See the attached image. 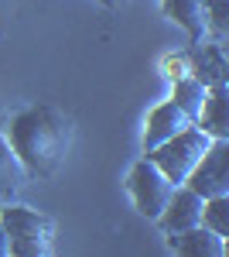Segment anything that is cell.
I'll return each instance as SVG.
<instances>
[{
	"label": "cell",
	"instance_id": "cell-1",
	"mask_svg": "<svg viewBox=\"0 0 229 257\" xmlns=\"http://www.w3.org/2000/svg\"><path fill=\"white\" fill-rule=\"evenodd\" d=\"M69 120L55 106H24L11 117L7 141L28 175H55L69 151Z\"/></svg>",
	"mask_w": 229,
	"mask_h": 257
},
{
	"label": "cell",
	"instance_id": "cell-2",
	"mask_svg": "<svg viewBox=\"0 0 229 257\" xmlns=\"http://www.w3.org/2000/svg\"><path fill=\"white\" fill-rule=\"evenodd\" d=\"M0 223L11 237V254L14 257H45L52 254V219L21 206V202H7L0 209Z\"/></svg>",
	"mask_w": 229,
	"mask_h": 257
},
{
	"label": "cell",
	"instance_id": "cell-3",
	"mask_svg": "<svg viewBox=\"0 0 229 257\" xmlns=\"http://www.w3.org/2000/svg\"><path fill=\"white\" fill-rule=\"evenodd\" d=\"M209 134L198 127V123H188L185 131H178L174 138H168L164 144H157L147 151V158L164 172V175L171 178L174 185H185V178L191 175V168L198 165V158L205 155V148H209Z\"/></svg>",
	"mask_w": 229,
	"mask_h": 257
},
{
	"label": "cell",
	"instance_id": "cell-4",
	"mask_svg": "<svg viewBox=\"0 0 229 257\" xmlns=\"http://www.w3.org/2000/svg\"><path fill=\"white\" fill-rule=\"evenodd\" d=\"M127 189H130V199H134L137 213L147 216V219H157V216H161V209L168 206L171 192H174V182L164 175L147 155H144V158L130 168V175H127Z\"/></svg>",
	"mask_w": 229,
	"mask_h": 257
},
{
	"label": "cell",
	"instance_id": "cell-5",
	"mask_svg": "<svg viewBox=\"0 0 229 257\" xmlns=\"http://www.w3.org/2000/svg\"><path fill=\"white\" fill-rule=\"evenodd\" d=\"M185 185H188L191 192H198L202 199L226 196L229 192V138H212L209 141L205 155L191 168Z\"/></svg>",
	"mask_w": 229,
	"mask_h": 257
},
{
	"label": "cell",
	"instance_id": "cell-6",
	"mask_svg": "<svg viewBox=\"0 0 229 257\" xmlns=\"http://www.w3.org/2000/svg\"><path fill=\"white\" fill-rule=\"evenodd\" d=\"M202 206H205V199L198 196V192H191L188 185H174L168 206L161 209V216L154 219V223H157L164 233L188 230V226H195V223H202Z\"/></svg>",
	"mask_w": 229,
	"mask_h": 257
},
{
	"label": "cell",
	"instance_id": "cell-7",
	"mask_svg": "<svg viewBox=\"0 0 229 257\" xmlns=\"http://www.w3.org/2000/svg\"><path fill=\"white\" fill-rule=\"evenodd\" d=\"M188 76L202 82V86H215V82L229 79V59L222 41H195L188 52Z\"/></svg>",
	"mask_w": 229,
	"mask_h": 257
},
{
	"label": "cell",
	"instance_id": "cell-8",
	"mask_svg": "<svg viewBox=\"0 0 229 257\" xmlns=\"http://www.w3.org/2000/svg\"><path fill=\"white\" fill-rule=\"evenodd\" d=\"M168 247L181 257H226V240L219 233H212L205 223H195L188 230L168 233Z\"/></svg>",
	"mask_w": 229,
	"mask_h": 257
},
{
	"label": "cell",
	"instance_id": "cell-9",
	"mask_svg": "<svg viewBox=\"0 0 229 257\" xmlns=\"http://www.w3.org/2000/svg\"><path fill=\"white\" fill-rule=\"evenodd\" d=\"M191 120L188 113L178 106V103H161V106H154L151 117H147V127H144V155L151 151V148H157V144H164L168 138H174L178 131H185Z\"/></svg>",
	"mask_w": 229,
	"mask_h": 257
},
{
	"label": "cell",
	"instance_id": "cell-10",
	"mask_svg": "<svg viewBox=\"0 0 229 257\" xmlns=\"http://www.w3.org/2000/svg\"><path fill=\"white\" fill-rule=\"evenodd\" d=\"M195 123L209 138H229V86L226 82L205 86V99H202V110H198Z\"/></svg>",
	"mask_w": 229,
	"mask_h": 257
},
{
	"label": "cell",
	"instance_id": "cell-11",
	"mask_svg": "<svg viewBox=\"0 0 229 257\" xmlns=\"http://www.w3.org/2000/svg\"><path fill=\"white\" fill-rule=\"evenodd\" d=\"M161 11L178 28H185L191 41H202V35H205V0H161Z\"/></svg>",
	"mask_w": 229,
	"mask_h": 257
},
{
	"label": "cell",
	"instance_id": "cell-12",
	"mask_svg": "<svg viewBox=\"0 0 229 257\" xmlns=\"http://www.w3.org/2000/svg\"><path fill=\"white\" fill-rule=\"evenodd\" d=\"M24 178H28L24 165H21V158L14 155V148H11L7 134L0 131V199H11L14 192H21Z\"/></svg>",
	"mask_w": 229,
	"mask_h": 257
},
{
	"label": "cell",
	"instance_id": "cell-13",
	"mask_svg": "<svg viewBox=\"0 0 229 257\" xmlns=\"http://www.w3.org/2000/svg\"><path fill=\"white\" fill-rule=\"evenodd\" d=\"M202 99H205V86L195 79V76H181V79H174V96H171V103H178V106L188 113L191 123L198 120Z\"/></svg>",
	"mask_w": 229,
	"mask_h": 257
},
{
	"label": "cell",
	"instance_id": "cell-14",
	"mask_svg": "<svg viewBox=\"0 0 229 257\" xmlns=\"http://www.w3.org/2000/svg\"><path fill=\"white\" fill-rule=\"evenodd\" d=\"M202 223L212 233H219L222 240H229V192L226 196H209L202 206Z\"/></svg>",
	"mask_w": 229,
	"mask_h": 257
},
{
	"label": "cell",
	"instance_id": "cell-15",
	"mask_svg": "<svg viewBox=\"0 0 229 257\" xmlns=\"http://www.w3.org/2000/svg\"><path fill=\"white\" fill-rule=\"evenodd\" d=\"M205 31L212 41H226L229 35V0H205Z\"/></svg>",
	"mask_w": 229,
	"mask_h": 257
},
{
	"label": "cell",
	"instance_id": "cell-16",
	"mask_svg": "<svg viewBox=\"0 0 229 257\" xmlns=\"http://www.w3.org/2000/svg\"><path fill=\"white\" fill-rule=\"evenodd\" d=\"M164 69H168V76H171V79L188 76V69H185V62H181V59H168V62H164Z\"/></svg>",
	"mask_w": 229,
	"mask_h": 257
},
{
	"label": "cell",
	"instance_id": "cell-17",
	"mask_svg": "<svg viewBox=\"0 0 229 257\" xmlns=\"http://www.w3.org/2000/svg\"><path fill=\"white\" fill-rule=\"evenodd\" d=\"M0 257H11V237H7L4 223H0Z\"/></svg>",
	"mask_w": 229,
	"mask_h": 257
},
{
	"label": "cell",
	"instance_id": "cell-18",
	"mask_svg": "<svg viewBox=\"0 0 229 257\" xmlns=\"http://www.w3.org/2000/svg\"><path fill=\"white\" fill-rule=\"evenodd\" d=\"M106 7H120V4H127V0H103Z\"/></svg>",
	"mask_w": 229,
	"mask_h": 257
}]
</instances>
